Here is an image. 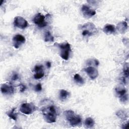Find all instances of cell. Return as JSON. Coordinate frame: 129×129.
<instances>
[{"instance_id": "cell-21", "label": "cell", "mask_w": 129, "mask_h": 129, "mask_svg": "<svg viewBox=\"0 0 129 129\" xmlns=\"http://www.w3.org/2000/svg\"><path fill=\"white\" fill-rule=\"evenodd\" d=\"M116 115L118 117H119L120 118H121L122 119H125V118L127 117V115L126 114L125 112L122 110H120L116 112Z\"/></svg>"}, {"instance_id": "cell-27", "label": "cell", "mask_w": 129, "mask_h": 129, "mask_svg": "<svg viewBox=\"0 0 129 129\" xmlns=\"http://www.w3.org/2000/svg\"><path fill=\"white\" fill-rule=\"evenodd\" d=\"M128 122H127L126 123H125L123 125V126L122 127V128H126L128 126Z\"/></svg>"}, {"instance_id": "cell-7", "label": "cell", "mask_w": 129, "mask_h": 129, "mask_svg": "<svg viewBox=\"0 0 129 129\" xmlns=\"http://www.w3.org/2000/svg\"><path fill=\"white\" fill-rule=\"evenodd\" d=\"M115 93L117 96L119 98L120 100L123 103H125L128 100V95L127 91L125 88L118 87L115 89Z\"/></svg>"}, {"instance_id": "cell-4", "label": "cell", "mask_w": 129, "mask_h": 129, "mask_svg": "<svg viewBox=\"0 0 129 129\" xmlns=\"http://www.w3.org/2000/svg\"><path fill=\"white\" fill-rule=\"evenodd\" d=\"M82 34L83 36H91L97 33V29L95 25L91 22H87L81 27Z\"/></svg>"}, {"instance_id": "cell-12", "label": "cell", "mask_w": 129, "mask_h": 129, "mask_svg": "<svg viewBox=\"0 0 129 129\" xmlns=\"http://www.w3.org/2000/svg\"><path fill=\"white\" fill-rule=\"evenodd\" d=\"M84 70L90 78L92 80L95 79L98 76V70L93 67H88L85 68Z\"/></svg>"}, {"instance_id": "cell-28", "label": "cell", "mask_w": 129, "mask_h": 129, "mask_svg": "<svg viewBox=\"0 0 129 129\" xmlns=\"http://www.w3.org/2000/svg\"><path fill=\"white\" fill-rule=\"evenodd\" d=\"M94 63H95V64L96 66H98V64H99V61L98 60L95 59L94 60Z\"/></svg>"}, {"instance_id": "cell-20", "label": "cell", "mask_w": 129, "mask_h": 129, "mask_svg": "<svg viewBox=\"0 0 129 129\" xmlns=\"http://www.w3.org/2000/svg\"><path fill=\"white\" fill-rule=\"evenodd\" d=\"M74 80L76 83L80 85H83L84 84V80L83 78L78 74H76L74 75Z\"/></svg>"}, {"instance_id": "cell-2", "label": "cell", "mask_w": 129, "mask_h": 129, "mask_svg": "<svg viewBox=\"0 0 129 129\" xmlns=\"http://www.w3.org/2000/svg\"><path fill=\"white\" fill-rule=\"evenodd\" d=\"M64 114L71 125L73 126H76L81 125V117L79 115L75 114L73 111L71 110H66L64 111Z\"/></svg>"}, {"instance_id": "cell-5", "label": "cell", "mask_w": 129, "mask_h": 129, "mask_svg": "<svg viewBox=\"0 0 129 129\" xmlns=\"http://www.w3.org/2000/svg\"><path fill=\"white\" fill-rule=\"evenodd\" d=\"M33 21L39 28H43L47 25L46 21V16H44L40 13H37L33 18Z\"/></svg>"}, {"instance_id": "cell-25", "label": "cell", "mask_w": 129, "mask_h": 129, "mask_svg": "<svg viewBox=\"0 0 129 129\" xmlns=\"http://www.w3.org/2000/svg\"><path fill=\"white\" fill-rule=\"evenodd\" d=\"M19 87H20V91L21 92H23L25 91V90L26 89V87L25 85H23V84H20L19 85Z\"/></svg>"}, {"instance_id": "cell-9", "label": "cell", "mask_w": 129, "mask_h": 129, "mask_svg": "<svg viewBox=\"0 0 129 129\" xmlns=\"http://www.w3.org/2000/svg\"><path fill=\"white\" fill-rule=\"evenodd\" d=\"M1 91L4 95H11L14 93L15 88L11 83H5L1 85Z\"/></svg>"}, {"instance_id": "cell-1", "label": "cell", "mask_w": 129, "mask_h": 129, "mask_svg": "<svg viewBox=\"0 0 129 129\" xmlns=\"http://www.w3.org/2000/svg\"><path fill=\"white\" fill-rule=\"evenodd\" d=\"M42 112L44 119L46 122L52 123L56 121L57 111L55 107L53 105L43 108L42 109Z\"/></svg>"}, {"instance_id": "cell-16", "label": "cell", "mask_w": 129, "mask_h": 129, "mask_svg": "<svg viewBox=\"0 0 129 129\" xmlns=\"http://www.w3.org/2000/svg\"><path fill=\"white\" fill-rule=\"evenodd\" d=\"M7 114L10 118L16 121L18 118V113L16 111V108H13L11 110L7 112Z\"/></svg>"}, {"instance_id": "cell-11", "label": "cell", "mask_w": 129, "mask_h": 129, "mask_svg": "<svg viewBox=\"0 0 129 129\" xmlns=\"http://www.w3.org/2000/svg\"><path fill=\"white\" fill-rule=\"evenodd\" d=\"M81 11L83 16L87 18H90L96 14V11L87 5H83L81 8Z\"/></svg>"}, {"instance_id": "cell-24", "label": "cell", "mask_w": 129, "mask_h": 129, "mask_svg": "<svg viewBox=\"0 0 129 129\" xmlns=\"http://www.w3.org/2000/svg\"><path fill=\"white\" fill-rule=\"evenodd\" d=\"M19 78V76L18 73L15 72L13 73L11 76V80H13V81H15L17 80H18Z\"/></svg>"}, {"instance_id": "cell-26", "label": "cell", "mask_w": 129, "mask_h": 129, "mask_svg": "<svg viewBox=\"0 0 129 129\" xmlns=\"http://www.w3.org/2000/svg\"><path fill=\"white\" fill-rule=\"evenodd\" d=\"M46 66H47V67L48 68H50L51 67V62H50V61H47L46 63Z\"/></svg>"}, {"instance_id": "cell-23", "label": "cell", "mask_w": 129, "mask_h": 129, "mask_svg": "<svg viewBox=\"0 0 129 129\" xmlns=\"http://www.w3.org/2000/svg\"><path fill=\"white\" fill-rule=\"evenodd\" d=\"M34 90L36 92H39L41 91V90H42L41 84L40 83H38L37 85H36L34 87Z\"/></svg>"}, {"instance_id": "cell-3", "label": "cell", "mask_w": 129, "mask_h": 129, "mask_svg": "<svg viewBox=\"0 0 129 129\" xmlns=\"http://www.w3.org/2000/svg\"><path fill=\"white\" fill-rule=\"evenodd\" d=\"M59 50L60 56L64 60H68L71 52V45L68 42L61 43H55Z\"/></svg>"}, {"instance_id": "cell-6", "label": "cell", "mask_w": 129, "mask_h": 129, "mask_svg": "<svg viewBox=\"0 0 129 129\" xmlns=\"http://www.w3.org/2000/svg\"><path fill=\"white\" fill-rule=\"evenodd\" d=\"M36 109V106L32 103H22L20 107V111L25 114H30Z\"/></svg>"}, {"instance_id": "cell-14", "label": "cell", "mask_w": 129, "mask_h": 129, "mask_svg": "<svg viewBox=\"0 0 129 129\" xmlns=\"http://www.w3.org/2000/svg\"><path fill=\"white\" fill-rule=\"evenodd\" d=\"M127 28H128L127 23L125 21L119 22L116 26L117 30L120 33H125L127 29Z\"/></svg>"}, {"instance_id": "cell-13", "label": "cell", "mask_w": 129, "mask_h": 129, "mask_svg": "<svg viewBox=\"0 0 129 129\" xmlns=\"http://www.w3.org/2000/svg\"><path fill=\"white\" fill-rule=\"evenodd\" d=\"M34 77L35 79H40L42 78L44 76L43 66L36 65L34 67Z\"/></svg>"}, {"instance_id": "cell-10", "label": "cell", "mask_w": 129, "mask_h": 129, "mask_svg": "<svg viewBox=\"0 0 129 129\" xmlns=\"http://www.w3.org/2000/svg\"><path fill=\"white\" fill-rule=\"evenodd\" d=\"M26 41L25 37L21 34L15 35L13 38V45L15 48H18L22 44H24Z\"/></svg>"}, {"instance_id": "cell-19", "label": "cell", "mask_w": 129, "mask_h": 129, "mask_svg": "<svg viewBox=\"0 0 129 129\" xmlns=\"http://www.w3.org/2000/svg\"><path fill=\"white\" fill-rule=\"evenodd\" d=\"M44 41L45 42H53L54 37L49 31H46L44 34Z\"/></svg>"}, {"instance_id": "cell-15", "label": "cell", "mask_w": 129, "mask_h": 129, "mask_svg": "<svg viewBox=\"0 0 129 129\" xmlns=\"http://www.w3.org/2000/svg\"><path fill=\"white\" fill-rule=\"evenodd\" d=\"M115 27L114 25L111 24H106L103 28V31L106 34H111L115 32Z\"/></svg>"}, {"instance_id": "cell-8", "label": "cell", "mask_w": 129, "mask_h": 129, "mask_svg": "<svg viewBox=\"0 0 129 129\" xmlns=\"http://www.w3.org/2000/svg\"><path fill=\"white\" fill-rule=\"evenodd\" d=\"M27 20L21 16H17L14 18V25L15 27L20 29H25L28 26Z\"/></svg>"}, {"instance_id": "cell-17", "label": "cell", "mask_w": 129, "mask_h": 129, "mask_svg": "<svg viewBox=\"0 0 129 129\" xmlns=\"http://www.w3.org/2000/svg\"><path fill=\"white\" fill-rule=\"evenodd\" d=\"M69 95H70L69 92L66 90L61 89L59 91V99L62 101L66 100L69 97Z\"/></svg>"}, {"instance_id": "cell-22", "label": "cell", "mask_w": 129, "mask_h": 129, "mask_svg": "<svg viewBox=\"0 0 129 129\" xmlns=\"http://www.w3.org/2000/svg\"><path fill=\"white\" fill-rule=\"evenodd\" d=\"M123 73L124 75V77L127 79L129 76V73H128V63H126L124 64L123 69Z\"/></svg>"}, {"instance_id": "cell-18", "label": "cell", "mask_w": 129, "mask_h": 129, "mask_svg": "<svg viewBox=\"0 0 129 129\" xmlns=\"http://www.w3.org/2000/svg\"><path fill=\"white\" fill-rule=\"evenodd\" d=\"M84 124L87 128H91L94 125L95 121L91 117H87L85 120Z\"/></svg>"}]
</instances>
